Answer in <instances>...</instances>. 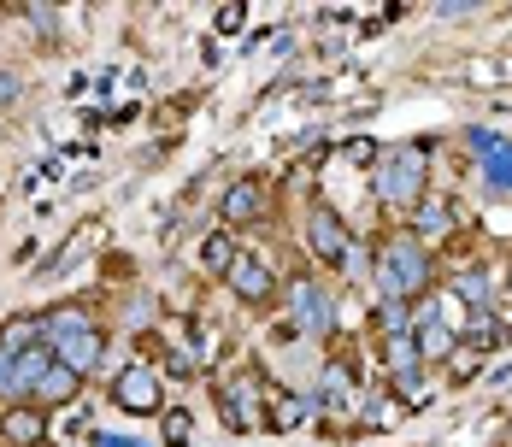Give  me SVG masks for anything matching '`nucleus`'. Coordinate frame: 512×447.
<instances>
[{"mask_svg": "<svg viewBox=\"0 0 512 447\" xmlns=\"http://www.w3.org/2000/svg\"><path fill=\"white\" fill-rule=\"evenodd\" d=\"M224 289H230V300H242L248 312H265V306L283 300V277H277V265H271L265 253L242 248L236 253V265L224 271Z\"/></svg>", "mask_w": 512, "mask_h": 447, "instance_id": "7", "label": "nucleus"}, {"mask_svg": "<svg viewBox=\"0 0 512 447\" xmlns=\"http://www.w3.org/2000/svg\"><path fill=\"white\" fill-rule=\"evenodd\" d=\"M412 342H418V353H424V365H454V359H460V336L436 318V306H430V300H418Z\"/></svg>", "mask_w": 512, "mask_h": 447, "instance_id": "12", "label": "nucleus"}, {"mask_svg": "<svg viewBox=\"0 0 512 447\" xmlns=\"http://www.w3.org/2000/svg\"><path fill=\"white\" fill-rule=\"evenodd\" d=\"M242 24H248V6H218V12H212V30H218V36H236Z\"/></svg>", "mask_w": 512, "mask_h": 447, "instance_id": "21", "label": "nucleus"}, {"mask_svg": "<svg viewBox=\"0 0 512 447\" xmlns=\"http://www.w3.org/2000/svg\"><path fill=\"white\" fill-rule=\"evenodd\" d=\"M477 177H483V189H489V195H512V142L495 153L489 165H477Z\"/></svg>", "mask_w": 512, "mask_h": 447, "instance_id": "19", "label": "nucleus"}, {"mask_svg": "<svg viewBox=\"0 0 512 447\" xmlns=\"http://www.w3.org/2000/svg\"><path fill=\"white\" fill-rule=\"evenodd\" d=\"M307 424H312V400L307 395H295V389H283V383L265 389V430L289 436V430H307Z\"/></svg>", "mask_w": 512, "mask_h": 447, "instance_id": "14", "label": "nucleus"}, {"mask_svg": "<svg viewBox=\"0 0 512 447\" xmlns=\"http://www.w3.org/2000/svg\"><path fill=\"white\" fill-rule=\"evenodd\" d=\"M236 253H242V236H236V230H224V224H218V230H206V236H201V271L224 283V271L236 265Z\"/></svg>", "mask_w": 512, "mask_h": 447, "instance_id": "15", "label": "nucleus"}, {"mask_svg": "<svg viewBox=\"0 0 512 447\" xmlns=\"http://www.w3.org/2000/svg\"><path fill=\"white\" fill-rule=\"evenodd\" d=\"M501 312H507V318H512V271H507V277H501Z\"/></svg>", "mask_w": 512, "mask_h": 447, "instance_id": "23", "label": "nucleus"}, {"mask_svg": "<svg viewBox=\"0 0 512 447\" xmlns=\"http://www.w3.org/2000/svg\"><path fill=\"white\" fill-rule=\"evenodd\" d=\"M283 318L301 330V336H342V283H330V271H295V277H283Z\"/></svg>", "mask_w": 512, "mask_h": 447, "instance_id": "4", "label": "nucleus"}, {"mask_svg": "<svg viewBox=\"0 0 512 447\" xmlns=\"http://www.w3.org/2000/svg\"><path fill=\"white\" fill-rule=\"evenodd\" d=\"M265 377H259L254 365H236V371H218V383H212V400H218V418H224V430H236V436H248V430H265Z\"/></svg>", "mask_w": 512, "mask_h": 447, "instance_id": "5", "label": "nucleus"}, {"mask_svg": "<svg viewBox=\"0 0 512 447\" xmlns=\"http://www.w3.org/2000/svg\"><path fill=\"white\" fill-rule=\"evenodd\" d=\"M371 283H377V300L418 306V300H430L442 289V259H436V248H424L407 224H395V230L377 236V271H371Z\"/></svg>", "mask_w": 512, "mask_h": 447, "instance_id": "1", "label": "nucleus"}, {"mask_svg": "<svg viewBox=\"0 0 512 447\" xmlns=\"http://www.w3.org/2000/svg\"><path fill=\"white\" fill-rule=\"evenodd\" d=\"M0 447H53V412H42L36 400L0 406Z\"/></svg>", "mask_w": 512, "mask_h": 447, "instance_id": "11", "label": "nucleus"}, {"mask_svg": "<svg viewBox=\"0 0 512 447\" xmlns=\"http://www.w3.org/2000/svg\"><path fill=\"white\" fill-rule=\"evenodd\" d=\"M42 336L59 365H71L77 377H95L106 365V348H112V330H106L101 312H89V300H53L42 312Z\"/></svg>", "mask_w": 512, "mask_h": 447, "instance_id": "2", "label": "nucleus"}, {"mask_svg": "<svg viewBox=\"0 0 512 447\" xmlns=\"http://www.w3.org/2000/svg\"><path fill=\"white\" fill-rule=\"evenodd\" d=\"M465 159H471V165H489V159H495V153L507 148V136H495V130H489V124H465Z\"/></svg>", "mask_w": 512, "mask_h": 447, "instance_id": "18", "label": "nucleus"}, {"mask_svg": "<svg viewBox=\"0 0 512 447\" xmlns=\"http://www.w3.org/2000/svg\"><path fill=\"white\" fill-rule=\"evenodd\" d=\"M371 271H377V242H371V236H354V248H348V259L336 265L342 289H359V283H371Z\"/></svg>", "mask_w": 512, "mask_h": 447, "instance_id": "17", "label": "nucleus"}, {"mask_svg": "<svg viewBox=\"0 0 512 447\" xmlns=\"http://www.w3.org/2000/svg\"><path fill=\"white\" fill-rule=\"evenodd\" d=\"M83 383H89V377H77L71 365H59V359H53L48 371L30 383V395H24V400H36L42 412H59V406H77V400H83Z\"/></svg>", "mask_w": 512, "mask_h": 447, "instance_id": "13", "label": "nucleus"}, {"mask_svg": "<svg viewBox=\"0 0 512 447\" xmlns=\"http://www.w3.org/2000/svg\"><path fill=\"white\" fill-rule=\"evenodd\" d=\"M407 230L424 242V248H448L454 236H465V200L454 189H430L407 212Z\"/></svg>", "mask_w": 512, "mask_h": 447, "instance_id": "8", "label": "nucleus"}, {"mask_svg": "<svg viewBox=\"0 0 512 447\" xmlns=\"http://www.w3.org/2000/svg\"><path fill=\"white\" fill-rule=\"evenodd\" d=\"M189 436H195V418H189V412H165V442L189 447Z\"/></svg>", "mask_w": 512, "mask_h": 447, "instance_id": "20", "label": "nucleus"}, {"mask_svg": "<svg viewBox=\"0 0 512 447\" xmlns=\"http://www.w3.org/2000/svg\"><path fill=\"white\" fill-rule=\"evenodd\" d=\"M36 342H48V336H42V312H12V318L0 324V353L18 359V353H30Z\"/></svg>", "mask_w": 512, "mask_h": 447, "instance_id": "16", "label": "nucleus"}, {"mask_svg": "<svg viewBox=\"0 0 512 447\" xmlns=\"http://www.w3.org/2000/svg\"><path fill=\"white\" fill-rule=\"evenodd\" d=\"M271 218V183L265 177H236L224 195H218V224L224 230H254Z\"/></svg>", "mask_w": 512, "mask_h": 447, "instance_id": "10", "label": "nucleus"}, {"mask_svg": "<svg viewBox=\"0 0 512 447\" xmlns=\"http://www.w3.org/2000/svg\"><path fill=\"white\" fill-rule=\"evenodd\" d=\"M112 406L130 412V418H154V412H165V371L148 365V359L118 365V377H112Z\"/></svg>", "mask_w": 512, "mask_h": 447, "instance_id": "9", "label": "nucleus"}, {"mask_svg": "<svg viewBox=\"0 0 512 447\" xmlns=\"http://www.w3.org/2000/svg\"><path fill=\"white\" fill-rule=\"evenodd\" d=\"M12 100H18V77H12V71H0V106H12Z\"/></svg>", "mask_w": 512, "mask_h": 447, "instance_id": "22", "label": "nucleus"}, {"mask_svg": "<svg viewBox=\"0 0 512 447\" xmlns=\"http://www.w3.org/2000/svg\"><path fill=\"white\" fill-rule=\"evenodd\" d=\"M301 242H307V259H312V265L336 277V265H342V259H348V248H354V230H348V218H342L330 200H307Z\"/></svg>", "mask_w": 512, "mask_h": 447, "instance_id": "6", "label": "nucleus"}, {"mask_svg": "<svg viewBox=\"0 0 512 447\" xmlns=\"http://www.w3.org/2000/svg\"><path fill=\"white\" fill-rule=\"evenodd\" d=\"M95 447H130V442H118V436H89Z\"/></svg>", "mask_w": 512, "mask_h": 447, "instance_id": "24", "label": "nucleus"}, {"mask_svg": "<svg viewBox=\"0 0 512 447\" xmlns=\"http://www.w3.org/2000/svg\"><path fill=\"white\" fill-rule=\"evenodd\" d=\"M430 142H383L371 159V195L383 200L389 212H412L418 200L430 195Z\"/></svg>", "mask_w": 512, "mask_h": 447, "instance_id": "3", "label": "nucleus"}]
</instances>
